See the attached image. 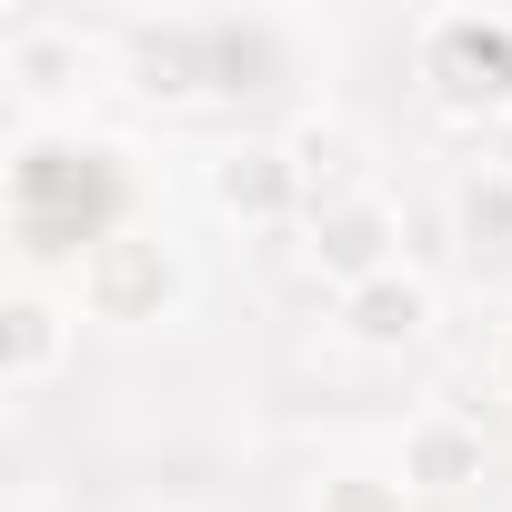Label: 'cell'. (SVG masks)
Segmentation results:
<instances>
[{
  "label": "cell",
  "mask_w": 512,
  "mask_h": 512,
  "mask_svg": "<svg viewBox=\"0 0 512 512\" xmlns=\"http://www.w3.org/2000/svg\"><path fill=\"white\" fill-rule=\"evenodd\" d=\"M492 392H502V402H512V322H502V332H492Z\"/></svg>",
  "instance_id": "cell-13"
},
{
  "label": "cell",
  "mask_w": 512,
  "mask_h": 512,
  "mask_svg": "<svg viewBox=\"0 0 512 512\" xmlns=\"http://www.w3.org/2000/svg\"><path fill=\"white\" fill-rule=\"evenodd\" d=\"M312 512H412V482L402 472H322Z\"/></svg>",
  "instance_id": "cell-12"
},
{
  "label": "cell",
  "mask_w": 512,
  "mask_h": 512,
  "mask_svg": "<svg viewBox=\"0 0 512 512\" xmlns=\"http://www.w3.org/2000/svg\"><path fill=\"white\" fill-rule=\"evenodd\" d=\"M71 352H81V302L51 292L41 272H21L11 292H0V392H11V402L51 392L71 372Z\"/></svg>",
  "instance_id": "cell-4"
},
{
  "label": "cell",
  "mask_w": 512,
  "mask_h": 512,
  "mask_svg": "<svg viewBox=\"0 0 512 512\" xmlns=\"http://www.w3.org/2000/svg\"><path fill=\"white\" fill-rule=\"evenodd\" d=\"M292 171L312 181V201H342V191H362V141L342 121H302L292 131Z\"/></svg>",
  "instance_id": "cell-11"
},
{
  "label": "cell",
  "mask_w": 512,
  "mask_h": 512,
  "mask_svg": "<svg viewBox=\"0 0 512 512\" xmlns=\"http://www.w3.org/2000/svg\"><path fill=\"white\" fill-rule=\"evenodd\" d=\"M412 71L442 121H462V131L512 121V21L502 11H432L412 31Z\"/></svg>",
  "instance_id": "cell-1"
},
{
  "label": "cell",
  "mask_w": 512,
  "mask_h": 512,
  "mask_svg": "<svg viewBox=\"0 0 512 512\" xmlns=\"http://www.w3.org/2000/svg\"><path fill=\"white\" fill-rule=\"evenodd\" d=\"M482 161H492V171H512V121H502V131H482Z\"/></svg>",
  "instance_id": "cell-14"
},
{
  "label": "cell",
  "mask_w": 512,
  "mask_h": 512,
  "mask_svg": "<svg viewBox=\"0 0 512 512\" xmlns=\"http://www.w3.org/2000/svg\"><path fill=\"white\" fill-rule=\"evenodd\" d=\"M432 322H442V292H432V272H382V282H362V292H332V332L352 342V352H422L432 342Z\"/></svg>",
  "instance_id": "cell-6"
},
{
  "label": "cell",
  "mask_w": 512,
  "mask_h": 512,
  "mask_svg": "<svg viewBox=\"0 0 512 512\" xmlns=\"http://www.w3.org/2000/svg\"><path fill=\"white\" fill-rule=\"evenodd\" d=\"M412 492H472L482 472H492V442H482V422L472 412H452V402H432V412H412L402 422V462H392Z\"/></svg>",
  "instance_id": "cell-9"
},
{
  "label": "cell",
  "mask_w": 512,
  "mask_h": 512,
  "mask_svg": "<svg viewBox=\"0 0 512 512\" xmlns=\"http://www.w3.org/2000/svg\"><path fill=\"white\" fill-rule=\"evenodd\" d=\"M101 71V51L71 31V21H21L11 41H0V81H11V101H21V121H41V111H61L81 81Z\"/></svg>",
  "instance_id": "cell-8"
},
{
  "label": "cell",
  "mask_w": 512,
  "mask_h": 512,
  "mask_svg": "<svg viewBox=\"0 0 512 512\" xmlns=\"http://www.w3.org/2000/svg\"><path fill=\"white\" fill-rule=\"evenodd\" d=\"M181 292H191V262H181L161 231H141V221L91 231V241H81V262H71V302H81V322L151 332V322L181 312Z\"/></svg>",
  "instance_id": "cell-2"
},
{
  "label": "cell",
  "mask_w": 512,
  "mask_h": 512,
  "mask_svg": "<svg viewBox=\"0 0 512 512\" xmlns=\"http://www.w3.org/2000/svg\"><path fill=\"white\" fill-rule=\"evenodd\" d=\"M302 262H312V282H332V292H362V282H382V272H402V201L392 191H342V201H312V221H302Z\"/></svg>",
  "instance_id": "cell-3"
},
{
  "label": "cell",
  "mask_w": 512,
  "mask_h": 512,
  "mask_svg": "<svg viewBox=\"0 0 512 512\" xmlns=\"http://www.w3.org/2000/svg\"><path fill=\"white\" fill-rule=\"evenodd\" d=\"M211 211L241 221V231H282V221H312V181L292 171V141H231L211 151Z\"/></svg>",
  "instance_id": "cell-5"
},
{
  "label": "cell",
  "mask_w": 512,
  "mask_h": 512,
  "mask_svg": "<svg viewBox=\"0 0 512 512\" xmlns=\"http://www.w3.org/2000/svg\"><path fill=\"white\" fill-rule=\"evenodd\" d=\"M121 71L141 101H201L221 91V21H141L121 41Z\"/></svg>",
  "instance_id": "cell-7"
},
{
  "label": "cell",
  "mask_w": 512,
  "mask_h": 512,
  "mask_svg": "<svg viewBox=\"0 0 512 512\" xmlns=\"http://www.w3.org/2000/svg\"><path fill=\"white\" fill-rule=\"evenodd\" d=\"M452 241L472 251V262H492V251H512V171L472 161L452 181Z\"/></svg>",
  "instance_id": "cell-10"
}]
</instances>
